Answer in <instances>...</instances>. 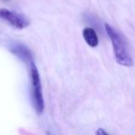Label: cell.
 <instances>
[{"label": "cell", "mask_w": 135, "mask_h": 135, "mask_svg": "<svg viewBox=\"0 0 135 135\" xmlns=\"http://www.w3.org/2000/svg\"><path fill=\"white\" fill-rule=\"evenodd\" d=\"M10 51L22 61L26 62V63L29 62L30 64L32 62V53L26 45H21V44H17V45H14L10 47Z\"/></svg>", "instance_id": "277c9868"}, {"label": "cell", "mask_w": 135, "mask_h": 135, "mask_svg": "<svg viewBox=\"0 0 135 135\" xmlns=\"http://www.w3.org/2000/svg\"><path fill=\"white\" fill-rule=\"evenodd\" d=\"M105 28L107 33L110 38L111 43H112L117 62L124 67H132L134 62H133L132 56L128 49L125 39L122 37L121 34L118 33L113 27H111L107 23H105Z\"/></svg>", "instance_id": "6da1fadb"}, {"label": "cell", "mask_w": 135, "mask_h": 135, "mask_svg": "<svg viewBox=\"0 0 135 135\" xmlns=\"http://www.w3.org/2000/svg\"><path fill=\"white\" fill-rule=\"evenodd\" d=\"M96 135H109V134L104 129L100 128V129H98L97 131H96Z\"/></svg>", "instance_id": "8992f818"}, {"label": "cell", "mask_w": 135, "mask_h": 135, "mask_svg": "<svg viewBox=\"0 0 135 135\" xmlns=\"http://www.w3.org/2000/svg\"><path fill=\"white\" fill-rule=\"evenodd\" d=\"M0 18L4 21H8L14 28L20 29V30L26 28L30 25V21L24 15L11 11L9 9H7V8L0 9Z\"/></svg>", "instance_id": "3957f363"}, {"label": "cell", "mask_w": 135, "mask_h": 135, "mask_svg": "<svg viewBox=\"0 0 135 135\" xmlns=\"http://www.w3.org/2000/svg\"><path fill=\"white\" fill-rule=\"evenodd\" d=\"M31 96H32V105L36 114L41 115L45 109V101L42 90V83L40 79L39 71L33 62L31 63Z\"/></svg>", "instance_id": "7a4b0ae2"}, {"label": "cell", "mask_w": 135, "mask_h": 135, "mask_svg": "<svg viewBox=\"0 0 135 135\" xmlns=\"http://www.w3.org/2000/svg\"><path fill=\"white\" fill-rule=\"evenodd\" d=\"M47 135H50V134H49V133H47Z\"/></svg>", "instance_id": "ba28073f"}, {"label": "cell", "mask_w": 135, "mask_h": 135, "mask_svg": "<svg viewBox=\"0 0 135 135\" xmlns=\"http://www.w3.org/2000/svg\"><path fill=\"white\" fill-rule=\"evenodd\" d=\"M83 35L89 46L96 47L98 45L99 39H98V35L94 29L91 28V27H86V28L83 29Z\"/></svg>", "instance_id": "5b68a950"}, {"label": "cell", "mask_w": 135, "mask_h": 135, "mask_svg": "<svg viewBox=\"0 0 135 135\" xmlns=\"http://www.w3.org/2000/svg\"><path fill=\"white\" fill-rule=\"evenodd\" d=\"M2 1H4V2H8V1H10V0H2Z\"/></svg>", "instance_id": "52a82bcc"}]
</instances>
